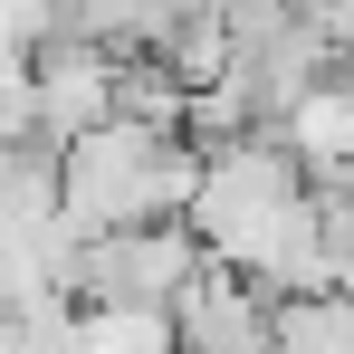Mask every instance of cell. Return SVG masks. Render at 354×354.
<instances>
[{"mask_svg":"<svg viewBox=\"0 0 354 354\" xmlns=\"http://www.w3.org/2000/svg\"><path fill=\"white\" fill-rule=\"evenodd\" d=\"M192 182H201V153L192 134L163 115H106L96 134H77L58 163V211L77 230H144V221H182L192 211Z\"/></svg>","mask_w":354,"mask_h":354,"instance_id":"1","label":"cell"},{"mask_svg":"<svg viewBox=\"0 0 354 354\" xmlns=\"http://www.w3.org/2000/svg\"><path fill=\"white\" fill-rule=\"evenodd\" d=\"M211 249L182 230V221H144V230H96L77 239V278H67V306H173L192 288Z\"/></svg>","mask_w":354,"mask_h":354,"instance_id":"2","label":"cell"},{"mask_svg":"<svg viewBox=\"0 0 354 354\" xmlns=\"http://www.w3.org/2000/svg\"><path fill=\"white\" fill-rule=\"evenodd\" d=\"M115 86H124L115 48H96V39H48L39 67H29V115H39V134L77 144V134H96V124L115 115Z\"/></svg>","mask_w":354,"mask_h":354,"instance_id":"3","label":"cell"},{"mask_svg":"<svg viewBox=\"0 0 354 354\" xmlns=\"http://www.w3.org/2000/svg\"><path fill=\"white\" fill-rule=\"evenodd\" d=\"M173 335L182 354H268V288L239 278L230 259H201L192 288L173 297Z\"/></svg>","mask_w":354,"mask_h":354,"instance_id":"4","label":"cell"},{"mask_svg":"<svg viewBox=\"0 0 354 354\" xmlns=\"http://www.w3.org/2000/svg\"><path fill=\"white\" fill-rule=\"evenodd\" d=\"M288 144H297V163L316 182H354V86L345 77H326V86L288 115Z\"/></svg>","mask_w":354,"mask_h":354,"instance_id":"5","label":"cell"},{"mask_svg":"<svg viewBox=\"0 0 354 354\" xmlns=\"http://www.w3.org/2000/svg\"><path fill=\"white\" fill-rule=\"evenodd\" d=\"M268 354H354V297L345 288L268 297Z\"/></svg>","mask_w":354,"mask_h":354,"instance_id":"6","label":"cell"}]
</instances>
